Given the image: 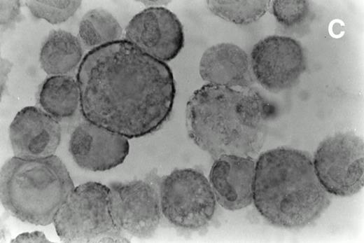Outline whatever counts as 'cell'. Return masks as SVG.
<instances>
[{"mask_svg":"<svg viewBox=\"0 0 364 243\" xmlns=\"http://www.w3.org/2000/svg\"><path fill=\"white\" fill-rule=\"evenodd\" d=\"M76 80L85 120L127 139L155 132L173 109L176 85L169 67L125 39L90 50Z\"/></svg>","mask_w":364,"mask_h":243,"instance_id":"cell-1","label":"cell"},{"mask_svg":"<svg viewBox=\"0 0 364 243\" xmlns=\"http://www.w3.org/2000/svg\"><path fill=\"white\" fill-rule=\"evenodd\" d=\"M272 106L252 88L206 84L189 98V137L214 160L223 155H257L265 140Z\"/></svg>","mask_w":364,"mask_h":243,"instance_id":"cell-2","label":"cell"},{"mask_svg":"<svg viewBox=\"0 0 364 243\" xmlns=\"http://www.w3.org/2000/svg\"><path fill=\"white\" fill-rule=\"evenodd\" d=\"M253 202L270 225L299 229L320 218L331 196L307 153L278 147L262 153L255 162Z\"/></svg>","mask_w":364,"mask_h":243,"instance_id":"cell-3","label":"cell"},{"mask_svg":"<svg viewBox=\"0 0 364 243\" xmlns=\"http://www.w3.org/2000/svg\"><path fill=\"white\" fill-rule=\"evenodd\" d=\"M74 188L65 165L55 155L36 159L14 156L1 168V204L12 216L31 224L53 223Z\"/></svg>","mask_w":364,"mask_h":243,"instance_id":"cell-4","label":"cell"},{"mask_svg":"<svg viewBox=\"0 0 364 243\" xmlns=\"http://www.w3.org/2000/svg\"><path fill=\"white\" fill-rule=\"evenodd\" d=\"M63 242H127L110 208V188L99 182L74 188L53 221Z\"/></svg>","mask_w":364,"mask_h":243,"instance_id":"cell-5","label":"cell"},{"mask_svg":"<svg viewBox=\"0 0 364 243\" xmlns=\"http://www.w3.org/2000/svg\"><path fill=\"white\" fill-rule=\"evenodd\" d=\"M162 216L176 228L190 231L208 226L216 200L209 181L193 168L176 169L159 179Z\"/></svg>","mask_w":364,"mask_h":243,"instance_id":"cell-6","label":"cell"},{"mask_svg":"<svg viewBox=\"0 0 364 243\" xmlns=\"http://www.w3.org/2000/svg\"><path fill=\"white\" fill-rule=\"evenodd\" d=\"M363 140L351 132L328 137L317 147L313 158L316 174L330 195L349 197L364 185Z\"/></svg>","mask_w":364,"mask_h":243,"instance_id":"cell-7","label":"cell"},{"mask_svg":"<svg viewBox=\"0 0 364 243\" xmlns=\"http://www.w3.org/2000/svg\"><path fill=\"white\" fill-rule=\"evenodd\" d=\"M159 179L155 174L125 183H111V212L119 230L137 238L152 237L158 230L162 210Z\"/></svg>","mask_w":364,"mask_h":243,"instance_id":"cell-8","label":"cell"},{"mask_svg":"<svg viewBox=\"0 0 364 243\" xmlns=\"http://www.w3.org/2000/svg\"><path fill=\"white\" fill-rule=\"evenodd\" d=\"M250 62L254 78L275 93L294 86L306 69L302 45L285 36L272 35L260 40L253 47Z\"/></svg>","mask_w":364,"mask_h":243,"instance_id":"cell-9","label":"cell"},{"mask_svg":"<svg viewBox=\"0 0 364 243\" xmlns=\"http://www.w3.org/2000/svg\"><path fill=\"white\" fill-rule=\"evenodd\" d=\"M125 39L164 62L174 59L184 46L178 17L164 7H149L136 14L125 31Z\"/></svg>","mask_w":364,"mask_h":243,"instance_id":"cell-10","label":"cell"},{"mask_svg":"<svg viewBox=\"0 0 364 243\" xmlns=\"http://www.w3.org/2000/svg\"><path fill=\"white\" fill-rule=\"evenodd\" d=\"M69 150L80 168L103 172L123 162L129 153L130 144L125 137L85 120L72 132Z\"/></svg>","mask_w":364,"mask_h":243,"instance_id":"cell-11","label":"cell"},{"mask_svg":"<svg viewBox=\"0 0 364 243\" xmlns=\"http://www.w3.org/2000/svg\"><path fill=\"white\" fill-rule=\"evenodd\" d=\"M14 156L36 159L55 155L61 140L58 120L37 106L22 109L9 127Z\"/></svg>","mask_w":364,"mask_h":243,"instance_id":"cell-12","label":"cell"},{"mask_svg":"<svg viewBox=\"0 0 364 243\" xmlns=\"http://www.w3.org/2000/svg\"><path fill=\"white\" fill-rule=\"evenodd\" d=\"M255 168L250 156L223 155L214 160L209 181L222 207L236 211L252 203Z\"/></svg>","mask_w":364,"mask_h":243,"instance_id":"cell-13","label":"cell"},{"mask_svg":"<svg viewBox=\"0 0 364 243\" xmlns=\"http://www.w3.org/2000/svg\"><path fill=\"white\" fill-rule=\"evenodd\" d=\"M199 73L208 84L230 88H250L253 83L250 57L239 46L221 43L202 54Z\"/></svg>","mask_w":364,"mask_h":243,"instance_id":"cell-14","label":"cell"},{"mask_svg":"<svg viewBox=\"0 0 364 243\" xmlns=\"http://www.w3.org/2000/svg\"><path fill=\"white\" fill-rule=\"evenodd\" d=\"M83 53L78 38L69 32L54 29L50 32L41 46L39 62L48 75H69L79 67Z\"/></svg>","mask_w":364,"mask_h":243,"instance_id":"cell-15","label":"cell"},{"mask_svg":"<svg viewBox=\"0 0 364 243\" xmlns=\"http://www.w3.org/2000/svg\"><path fill=\"white\" fill-rule=\"evenodd\" d=\"M80 100L78 83L70 75L50 76L38 92L41 106L57 120L72 116L80 106Z\"/></svg>","mask_w":364,"mask_h":243,"instance_id":"cell-16","label":"cell"},{"mask_svg":"<svg viewBox=\"0 0 364 243\" xmlns=\"http://www.w3.org/2000/svg\"><path fill=\"white\" fill-rule=\"evenodd\" d=\"M122 34V28L116 18L101 8L88 11L79 23V40L90 50L121 40Z\"/></svg>","mask_w":364,"mask_h":243,"instance_id":"cell-17","label":"cell"},{"mask_svg":"<svg viewBox=\"0 0 364 243\" xmlns=\"http://www.w3.org/2000/svg\"><path fill=\"white\" fill-rule=\"evenodd\" d=\"M271 1L209 0L206 6L216 16L236 25H248L259 20L270 7Z\"/></svg>","mask_w":364,"mask_h":243,"instance_id":"cell-18","label":"cell"},{"mask_svg":"<svg viewBox=\"0 0 364 243\" xmlns=\"http://www.w3.org/2000/svg\"><path fill=\"white\" fill-rule=\"evenodd\" d=\"M82 1L78 0H27L25 6L34 17L52 25L64 22L77 11Z\"/></svg>","mask_w":364,"mask_h":243,"instance_id":"cell-19","label":"cell"},{"mask_svg":"<svg viewBox=\"0 0 364 243\" xmlns=\"http://www.w3.org/2000/svg\"><path fill=\"white\" fill-rule=\"evenodd\" d=\"M272 8L276 21L286 27L301 24L309 13V3L304 0H276Z\"/></svg>","mask_w":364,"mask_h":243,"instance_id":"cell-20","label":"cell"},{"mask_svg":"<svg viewBox=\"0 0 364 243\" xmlns=\"http://www.w3.org/2000/svg\"><path fill=\"white\" fill-rule=\"evenodd\" d=\"M21 3L18 0L0 1L1 32L13 28L21 20Z\"/></svg>","mask_w":364,"mask_h":243,"instance_id":"cell-21","label":"cell"},{"mask_svg":"<svg viewBox=\"0 0 364 243\" xmlns=\"http://www.w3.org/2000/svg\"><path fill=\"white\" fill-rule=\"evenodd\" d=\"M11 242H50L41 231L24 232L18 235Z\"/></svg>","mask_w":364,"mask_h":243,"instance_id":"cell-22","label":"cell"},{"mask_svg":"<svg viewBox=\"0 0 364 243\" xmlns=\"http://www.w3.org/2000/svg\"><path fill=\"white\" fill-rule=\"evenodd\" d=\"M13 64L8 60L1 58V95L3 93L6 87V82L8 80V74L10 71Z\"/></svg>","mask_w":364,"mask_h":243,"instance_id":"cell-23","label":"cell"},{"mask_svg":"<svg viewBox=\"0 0 364 243\" xmlns=\"http://www.w3.org/2000/svg\"><path fill=\"white\" fill-rule=\"evenodd\" d=\"M147 8L149 7H164L163 6L167 5L170 1L165 0H143L140 1Z\"/></svg>","mask_w":364,"mask_h":243,"instance_id":"cell-24","label":"cell"}]
</instances>
